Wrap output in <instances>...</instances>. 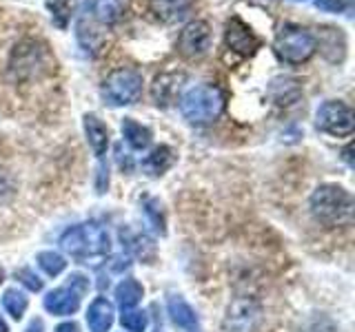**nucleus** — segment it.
Returning <instances> with one entry per match:
<instances>
[{
    "label": "nucleus",
    "instance_id": "f257e3e1",
    "mask_svg": "<svg viewBox=\"0 0 355 332\" xmlns=\"http://www.w3.org/2000/svg\"><path fill=\"white\" fill-rule=\"evenodd\" d=\"M60 246L67 255H71L78 261L98 264L109 255L111 239L107 228L100 226L98 221H85V224L64 230V235L60 237Z\"/></svg>",
    "mask_w": 355,
    "mask_h": 332
},
{
    "label": "nucleus",
    "instance_id": "f03ea898",
    "mask_svg": "<svg viewBox=\"0 0 355 332\" xmlns=\"http://www.w3.org/2000/svg\"><path fill=\"white\" fill-rule=\"evenodd\" d=\"M225 93L216 84H196L182 95L180 111L191 124H211L225 111Z\"/></svg>",
    "mask_w": 355,
    "mask_h": 332
},
{
    "label": "nucleus",
    "instance_id": "7ed1b4c3",
    "mask_svg": "<svg viewBox=\"0 0 355 332\" xmlns=\"http://www.w3.org/2000/svg\"><path fill=\"white\" fill-rule=\"evenodd\" d=\"M311 213L324 226L347 224L353 215V197L338 184H322L311 195Z\"/></svg>",
    "mask_w": 355,
    "mask_h": 332
},
{
    "label": "nucleus",
    "instance_id": "20e7f679",
    "mask_svg": "<svg viewBox=\"0 0 355 332\" xmlns=\"http://www.w3.org/2000/svg\"><path fill=\"white\" fill-rule=\"evenodd\" d=\"M318 49V38L304 27L297 25H284L277 31L273 51L275 55L286 64H302L313 58Z\"/></svg>",
    "mask_w": 355,
    "mask_h": 332
},
{
    "label": "nucleus",
    "instance_id": "39448f33",
    "mask_svg": "<svg viewBox=\"0 0 355 332\" xmlns=\"http://www.w3.org/2000/svg\"><path fill=\"white\" fill-rule=\"evenodd\" d=\"M142 93V73L133 66H122L107 75L103 82V98L109 107L133 104Z\"/></svg>",
    "mask_w": 355,
    "mask_h": 332
},
{
    "label": "nucleus",
    "instance_id": "423d86ee",
    "mask_svg": "<svg viewBox=\"0 0 355 332\" xmlns=\"http://www.w3.org/2000/svg\"><path fill=\"white\" fill-rule=\"evenodd\" d=\"M51 58L47 53V47H42L36 40H25L11 53L9 71L14 73L16 80H33L40 77L44 71H49Z\"/></svg>",
    "mask_w": 355,
    "mask_h": 332
},
{
    "label": "nucleus",
    "instance_id": "0eeeda50",
    "mask_svg": "<svg viewBox=\"0 0 355 332\" xmlns=\"http://www.w3.org/2000/svg\"><path fill=\"white\" fill-rule=\"evenodd\" d=\"M87 290H89V279L85 275L76 273L69 277V282L64 286L55 288V290H51L44 297V308H47L51 315H58V317L73 315L76 310L80 308V302Z\"/></svg>",
    "mask_w": 355,
    "mask_h": 332
},
{
    "label": "nucleus",
    "instance_id": "6e6552de",
    "mask_svg": "<svg viewBox=\"0 0 355 332\" xmlns=\"http://www.w3.org/2000/svg\"><path fill=\"white\" fill-rule=\"evenodd\" d=\"M315 124L320 131L329 133L333 138H347L353 133L355 118H353V111L344 102H340V100H327V102L318 109Z\"/></svg>",
    "mask_w": 355,
    "mask_h": 332
},
{
    "label": "nucleus",
    "instance_id": "1a4fd4ad",
    "mask_svg": "<svg viewBox=\"0 0 355 332\" xmlns=\"http://www.w3.org/2000/svg\"><path fill=\"white\" fill-rule=\"evenodd\" d=\"M211 47V27L205 20H193L178 36V51L184 58H200Z\"/></svg>",
    "mask_w": 355,
    "mask_h": 332
},
{
    "label": "nucleus",
    "instance_id": "9d476101",
    "mask_svg": "<svg viewBox=\"0 0 355 332\" xmlns=\"http://www.w3.org/2000/svg\"><path fill=\"white\" fill-rule=\"evenodd\" d=\"M225 44L229 51H236L240 55H253L260 47V40L253 36V31L244 25L240 18H231L225 27Z\"/></svg>",
    "mask_w": 355,
    "mask_h": 332
},
{
    "label": "nucleus",
    "instance_id": "9b49d317",
    "mask_svg": "<svg viewBox=\"0 0 355 332\" xmlns=\"http://www.w3.org/2000/svg\"><path fill=\"white\" fill-rule=\"evenodd\" d=\"M300 95H302V86H300V82L295 80V77L277 75L269 82V98L275 104L288 107V104H293Z\"/></svg>",
    "mask_w": 355,
    "mask_h": 332
},
{
    "label": "nucleus",
    "instance_id": "f8f14e48",
    "mask_svg": "<svg viewBox=\"0 0 355 332\" xmlns=\"http://www.w3.org/2000/svg\"><path fill=\"white\" fill-rule=\"evenodd\" d=\"M87 324L92 332H109V328L114 326V306L105 297L94 299L87 310Z\"/></svg>",
    "mask_w": 355,
    "mask_h": 332
},
{
    "label": "nucleus",
    "instance_id": "ddd939ff",
    "mask_svg": "<svg viewBox=\"0 0 355 332\" xmlns=\"http://www.w3.org/2000/svg\"><path fill=\"white\" fill-rule=\"evenodd\" d=\"M166 308H169L171 321H173L178 328H182L187 332H196L198 330V315H196V310L189 306L180 295L169 297V302H166Z\"/></svg>",
    "mask_w": 355,
    "mask_h": 332
},
{
    "label": "nucleus",
    "instance_id": "4468645a",
    "mask_svg": "<svg viewBox=\"0 0 355 332\" xmlns=\"http://www.w3.org/2000/svg\"><path fill=\"white\" fill-rule=\"evenodd\" d=\"M85 133H87L89 147L94 149V153L98 155V158H103L107 147H109V131L103 124V120L94 113H87L85 116Z\"/></svg>",
    "mask_w": 355,
    "mask_h": 332
},
{
    "label": "nucleus",
    "instance_id": "2eb2a0df",
    "mask_svg": "<svg viewBox=\"0 0 355 332\" xmlns=\"http://www.w3.org/2000/svg\"><path fill=\"white\" fill-rule=\"evenodd\" d=\"M175 162V155H173V149L169 147H155L147 158L142 160V169L144 173H149V175H162L166 173L173 166Z\"/></svg>",
    "mask_w": 355,
    "mask_h": 332
},
{
    "label": "nucleus",
    "instance_id": "dca6fc26",
    "mask_svg": "<svg viewBox=\"0 0 355 332\" xmlns=\"http://www.w3.org/2000/svg\"><path fill=\"white\" fill-rule=\"evenodd\" d=\"M122 136H125L129 147L136 149V151L147 149L151 144V131L147 127H142L140 122H136L133 118L122 120Z\"/></svg>",
    "mask_w": 355,
    "mask_h": 332
},
{
    "label": "nucleus",
    "instance_id": "f3484780",
    "mask_svg": "<svg viewBox=\"0 0 355 332\" xmlns=\"http://www.w3.org/2000/svg\"><path fill=\"white\" fill-rule=\"evenodd\" d=\"M320 49L324 55H329V51H336L333 58H336V62H340L344 58V49H347V40H344L342 29L322 27L320 29Z\"/></svg>",
    "mask_w": 355,
    "mask_h": 332
},
{
    "label": "nucleus",
    "instance_id": "a211bd4d",
    "mask_svg": "<svg viewBox=\"0 0 355 332\" xmlns=\"http://www.w3.org/2000/svg\"><path fill=\"white\" fill-rule=\"evenodd\" d=\"M142 299V286L136 279H125L120 282L116 288V302L120 304L122 310L133 308Z\"/></svg>",
    "mask_w": 355,
    "mask_h": 332
},
{
    "label": "nucleus",
    "instance_id": "6ab92c4d",
    "mask_svg": "<svg viewBox=\"0 0 355 332\" xmlns=\"http://www.w3.org/2000/svg\"><path fill=\"white\" fill-rule=\"evenodd\" d=\"M153 7L162 20L171 22L184 16V11L189 9V0H155Z\"/></svg>",
    "mask_w": 355,
    "mask_h": 332
},
{
    "label": "nucleus",
    "instance_id": "aec40b11",
    "mask_svg": "<svg viewBox=\"0 0 355 332\" xmlns=\"http://www.w3.org/2000/svg\"><path fill=\"white\" fill-rule=\"evenodd\" d=\"M94 16L103 25H111L120 16V3L118 0H94Z\"/></svg>",
    "mask_w": 355,
    "mask_h": 332
},
{
    "label": "nucleus",
    "instance_id": "412c9836",
    "mask_svg": "<svg viewBox=\"0 0 355 332\" xmlns=\"http://www.w3.org/2000/svg\"><path fill=\"white\" fill-rule=\"evenodd\" d=\"M3 306L7 313L18 321V319H22V315H25V310H27V297L18 293L16 288H11V290H7L3 295Z\"/></svg>",
    "mask_w": 355,
    "mask_h": 332
},
{
    "label": "nucleus",
    "instance_id": "4be33fe9",
    "mask_svg": "<svg viewBox=\"0 0 355 332\" xmlns=\"http://www.w3.org/2000/svg\"><path fill=\"white\" fill-rule=\"evenodd\" d=\"M38 266L47 273L49 277H58L64 268H67V261L62 255L53 252V250H44L38 255Z\"/></svg>",
    "mask_w": 355,
    "mask_h": 332
},
{
    "label": "nucleus",
    "instance_id": "5701e85b",
    "mask_svg": "<svg viewBox=\"0 0 355 332\" xmlns=\"http://www.w3.org/2000/svg\"><path fill=\"white\" fill-rule=\"evenodd\" d=\"M73 3H76V0H47V7L51 11V18H53V22L60 29H64L67 22H69L71 11H73Z\"/></svg>",
    "mask_w": 355,
    "mask_h": 332
},
{
    "label": "nucleus",
    "instance_id": "b1692460",
    "mask_svg": "<svg viewBox=\"0 0 355 332\" xmlns=\"http://www.w3.org/2000/svg\"><path fill=\"white\" fill-rule=\"evenodd\" d=\"M120 321L129 332H144V328H147V315L140 313V310H133V308L122 310Z\"/></svg>",
    "mask_w": 355,
    "mask_h": 332
},
{
    "label": "nucleus",
    "instance_id": "393cba45",
    "mask_svg": "<svg viewBox=\"0 0 355 332\" xmlns=\"http://www.w3.org/2000/svg\"><path fill=\"white\" fill-rule=\"evenodd\" d=\"M144 213H147L151 226L160 232V235H164V219H162V213H160V204L155 202V199H149L147 204H144Z\"/></svg>",
    "mask_w": 355,
    "mask_h": 332
},
{
    "label": "nucleus",
    "instance_id": "a878e982",
    "mask_svg": "<svg viewBox=\"0 0 355 332\" xmlns=\"http://www.w3.org/2000/svg\"><path fill=\"white\" fill-rule=\"evenodd\" d=\"M16 279H20L33 293L42 290V279H38V275L33 273L31 268H20V270H16Z\"/></svg>",
    "mask_w": 355,
    "mask_h": 332
},
{
    "label": "nucleus",
    "instance_id": "bb28decb",
    "mask_svg": "<svg viewBox=\"0 0 355 332\" xmlns=\"http://www.w3.org/2000/svg\"><path fill=\"white\" fill-rule=\"evenodd\" d=\"M315 7L320 11H329V14H340L344 9V0H315Z\"/></svg>",
    "mask_w": 355,
    "mask_h": 332
},
{
    "label": "nucleus",
    "instance_id": "cd10ccee",
    "mask_svg": "<svg viewBox=\"0 0 355 332\" xmlns=\"http://www.w3.org/2000/svg\"><path fill=\"white\" fill-rule=\"evenodd\" d=\"M55 332H78V326L73 324V321H67V324H60L58 328H55Z\"/></svg>",
    "mask_w": 355,
    "mask_h": 332
},
{
    "label": "nucleus",
    "instance_id": "c85d7f7f",
    "mask_svg": "<svg viewBox=\"0 0 355 332\" xmlns=\"http://www.w3.org/2000/svg\"><path fill=\"white\" fill-rule=\"evenodd\" d=\"M25 332H44V328H42V321H40V319H33L31 324H29V328H27Z\"/></svg>",
    "mask_w": 355,
    "mask_h": 332
},
{
    "label": "nucleus",
    "instance_id": "c756f323",
    "mask_svg": "<svg viewBox=\"0 0 355 332\" xmlns=\"http://www.w3.org/2000/svg\"><path fill=\"white\" fill-rule=\"evenodd\" d=\"M0 332H9V330H7V324L3 321V317H0Z\"/></svg>",
    "mask_w": 355,
    "mask_h": 332
},
{
    "label": "nucleus",
    "instance_id": "7c9ffc66",
    "mask_svg": "<svg viewBox=\"0 0 355 332\" xmlns=\"http://www.w3.org/2000/svg\"><path fill=\"white\" fill-rule=\"evenodd\" d=\"M5 282V273H3V268H0V284Z\"/></svg>",
    "mask_w": 355,
    "mask_h": 332
},
{
    "label": "nucleus",
    "instance_id": "2f4dec72",
    "mask_svg": "<svg viewBox=\"0 0 355 332\" xmlns=\"http://www.w3.org/2000/svg\"><path fill=\"white\" fill-rule=\"evenodd\" d=\"M302 3H304V0H302Z\"/></svg>",
    "mask_w": 355,
    "mask_h": 332
}]
</instances>
